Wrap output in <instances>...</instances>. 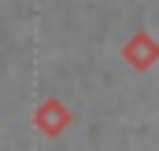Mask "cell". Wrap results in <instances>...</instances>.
I'll list each match as a JSON object with an SVG mask.
<instances>
[{
    "label": "cell",
    "instance_id": "1",
    "mask_svg": "<svg viewBox=\"0 0 159 151\" xmlns=\"http://www.w3.org/2000/svg\"><path fill=\"white\" fill-rule=\"evenodd\" d=\"M34 125H37L44 136H59V133L70 125V111H67L59 100H44L37 111H34Z\"/></svg>",
    "mask_w": 159,
    "mask_h": 151
},
{
    "label": "cell",
    "instance_id": "2",
    "mask_svg": "<svg viewBox=\"0 0 159 151\" xmlns=\"http://www.w3.org/2000/svg\"><path fill=\"white\" fill-rule=\"evenodd\" d=\"M126 59L133 63V67H148L152 59H156V44L148 37H137V41H129L126 44Z\"/></svg>",
    "mask_w": 159,
    "mask_h": 151
}]
</instances>
